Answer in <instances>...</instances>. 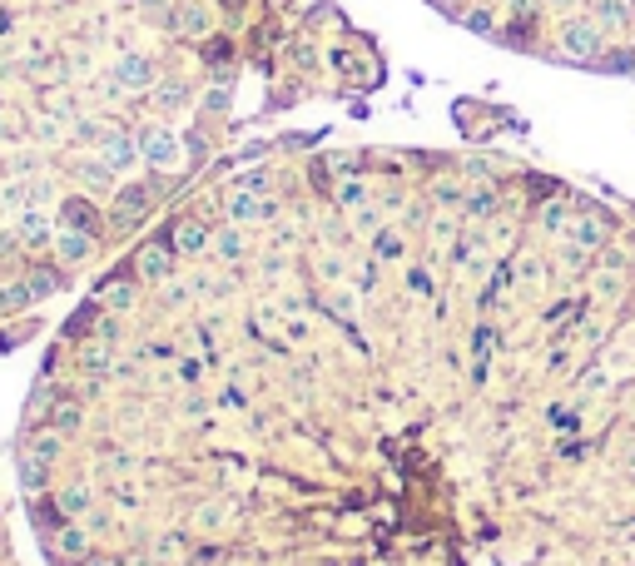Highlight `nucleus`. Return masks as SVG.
<instances>
[{
  "mask_svg": "<svg viewBox=\"0 0 635 566\" xmlns=\"http://www.w3.org/2000/svg\"><path fill=\"white\" fill-rule=\"evenodd\" d=\"M149 100H154V110H159V115H174V110H184V105L194 100V90H189L179 75H159V80H154V90H149Z\"/></svg>",
  "mask_w": 635,
  "mask_h": 566,
  "instance_id": "6ab92c4d",
  "label": "nucleus"
},
{
  "mask_svg": "<svg viewBox=\"0 0 635 566\" xmlns=\"http://www.w3.org/2000/svg\"><path fill=\"white\" fill-rule=\"evenodd\" d=\"M234 184H239V189H249V194H268V189H273V174H268V169H244Z\"/></svg>",
  "mask_w": 635,
  "mask_h": 566,
  "instance_id": "473e14b6",
  "label": "nucleus"
},
{
  "mask_svg": "<svg viewBox=\"0 0 635 566\" xmlns=\"http://www.w3.org/2000/svg\"><path fill=\"white\" fill-rule=\"evenodd\" d=\"M541 229H546V234H566V229H571V209H566V199L541 204Z\"/></svg>",
  "mask_w": 635,
  "mask_h": 566,
  "instance_id": "bb28decb",
  "label": "nucleus"
},
{
  "mask_svg": "<svg viewBox=\"0 0 635 566\" xmlns=\"http://www.w3.org/2000/svg\"><path fill=\"white\" fill-rule=\"evenodd\" d=\"M368 254H373V264H402L407 259V234L397 224H382L373 234V244H368Z\"/></svg>",
  "mask_w": 635,
  "mask_h": 566,
  "instance_id": "412c9836",
  "label": "nucleus"
},
{
  "mask_svg": "<svg viewBox=\"0 0 635 566\" xmlns=\"http://www.w3.org/2000/svg\"><path fill=\"white\" fill-rule=\"evenodd\" d=\"M95 154L115 169V174H125V169H134L144 154H139V140H134V130H110L105 140L95 144Z\"/></svg>",
  "mask_w": 635,
  "mask_h": 566,
  "instance_id": "ddd939ff",
  "label": "nucleus"
},
{
  "mask_svg": "<svg viewBox=\"0 0 635 566\" xmlns=\"http://www.w3.org/2000/svg\"><path fill=\"white\" fill-rule=\"evenodd\" d=\"M611 378H616V373H611V368L601 363V368H586L576 388H581V393H606V388H611Z\"/></svg>",
  "mask_w": 635,
  "mask_h": 566,
  "instance_id": "7c9ffc66",
  "label": "nucleus"
},
{
  "mask_svg": "<svg viewBox=\"0 0 635 566\" xmlns=\"http://www.w3.org/2000/svg\"><path fill=\"white\" fill-rule=\"evenodd\" d=\"M219 5H224L229 15H244V5H249V0H219Z\"/></svg>",
  "mask_w": 635,
  "mask_h": 566,
  "instance_id": "e433bc0d",
  "label": "nucleus"
},
{
  "mask_svg": "<svg viewBox=\"0 0 635 566\" xmlns=\"http://www.w3.org/2000/svg\"><path fill=\"white\" fill-rule=\"evenodd\" d=\"M273 5H283V10H288V5H293V0H273Z\"/></svg>",
  "mask_w": 635,
  "mask_h": 566,
  "instance_id": "58836bf2",
  "label": "nucleus"
},
{
  "mask_svg": "<svg viewBox=\"0 0 635 566\" xmlns=\"http://www.w3.org/2000/svg\"><path fill=\"white\" fill-rule=\"evenodd\" d=\"M601 45H606V35H601V25L591 20V15H561L556 20V60H576V65H591L596 55H601Z\"/></svg>",
  "mask_w": 635,
  "mask_h": 566,
  "instance_id": "f257e3e1",
  "label": "nucleus"
},
{
  "mask_svg": "<svg viewBox=\"0 0 635 566\" xmlns=\"http://www.w3.org/2000/svg\"><path fill=\"white\" fill-rule=\"evenodd\" d=\"M511 283H516L521 293H541V288H546V264H541L536 254H521L516 269H511Z\"/></svg>",
  "mask_w": 635,
  "mask_h": 566,
  "instance_id": "a878e982",
  "label": "nucleus"
},
{
  "mask_svg": "<svg viewBox=\"0 0 635 566\" xmlns=\"http://www.w3.org/2000/svg\"><path fill=\"white\" fill-rule=\"evenodd\" d=\"M541 5H551V10H571V5H581V0H541Z\"/></svg>",
  "mask_w": 635,
  "mask_h": 566,
  "instance_id": "4c0bfd02",
  "label": "nucleus"
},
{
  "mask_svg": "<svg viewBox=\"0 0 635 566\" xmlns=\"http://www.w3.org/2000/svg\"><path fill=\"white\" fill-rule=\"evenodd\" d=\"M110 348H115V343H105V338H85V343H80L75 363H80V373H85L90 383H100V378L115 373V353H110Z\"/></svg>",
  "mask_w": 635,
  "mask_h": 566,
  "instance_id": "f3484780",
  "label": "nucleus"
},
{
  "mask_svg": "<svg viewBox=\"0 0 635 566\" xmlns=\"http://www.w3.org/2000/svg\"><path fill=\"white\" fill-rule=\"evenodd\" d=\"M229 100H234V85L224 80V85H209L199 105H204V115H224V110H229Z\"/></svg>",
  "mask_w": 635,
  "mask_h": 566,
  "instance_id": "c85d7f7f",
  "label": "nucleus"
},
{
  "mask_svg": "<svg viewBox=\"0 0 635 566\" xmlns=\"http://www.w3.org/2000/svg\"><path fill=\"white\" fill-rule=\"evenodd\" d=\"M591 70H606V75H635V45H626V40H606L601 55L591 60Z\"/></svg>",
  "mask_w": 635,
  "mask_h": 566,
  "instance_id": "5701e85b",
  "label": "nucleus"
},
{
  "mask_svg": "<svg viewBox=\"0 0 635 566\" xmlns=\"http://www.w3.org/2000/svg\"><path fill=\"white\" fill-rule=\"evenodd\" d=\"M333 204L348 209V214H353V209H368V204H373V184H368L363 174H343V179L333 184Z\"/></svg>",
  "mask_w": 635,
  "mask_h": 566,
  "instance_id": "4be33fe9",
  "label": "nucleus"
},
{
  "mask_svg": "<svg viewBox=\"0 0 635 566\" xmlns=\"http://www.w3.org/2000/svg\"><path fill=\"white\" fill-rule=\"evenodd\" d=\"M50 427H60L65 437L70 432H80L85 427V398H70V393H55V403H50V418H45Z\"/></svg>",
  "mask_w": 635,
  "mask_h": 566,
  "instance_id": "b1692460",
  "label": "nucleus"
},
{
  "mask_svg": "<svg viewBox=\"0 0 635 566\" xmlns=\"http://www.w3.org/2000/svg\"><path fill=\"white\" fill-rule=\"evenodd\" d=\"M174 378H179V383H189V388H194V383H199V378H204V363H199V358H179V363H174Z\"/></svg>",
  "mask_w": 635,
  "mask_h": 566,
  "instance_id": "72a5a7b5",
  "label": "nucleus"
},
{
  "mask_svg": "<svg viewBox=\"0 0 635 566\" xmlns=\"http://www.w3.org/2000/svg\"><path fill=\"white\" fill-rule=\"evenodd\" d=\"M462 209H467L472 219H487V214L497 209V189L487 184V189H477V194H467V204H462Z\"/></svg>",
  "mask_w": 635,
  "mask_h": 566,
  "instance_id": "c756f323",
  "label": "nucleus"
},
{
  "mask_svg": "<svg viewBox=\"0 0 635 566\" xmlns=\"http://www.w3.org/2000/svg\"><path fill=\"white\" fill-rule=\"evenodd\" d=\"M15 477H20L25 497H45V487H50V467L35 452H25V447H15Z\"/></svg>",
  "mask_w": 635,
  "mask_h": 566,
  "instance_id": "aec40b11",
  "label": "nucleus"
},
{
  "mask_svg": "<svg viewBox=\"0 0 635 566\" xmlns=\"http://www.w3.org/2000/svg\"><path fill=\"white\" fill-rule=\"evenodd\" d=\"M55 224H65V229H85V234H95L100 239V224H105V214L95 209V199L90 194H65L60 204H55Z\"/></svg>",
  "mask_w": 635,
  "mask_h": 566,
  "instance_id": "9b49d317",
  "label": "nucleus"
},
{
  "mask_svg": "<svg viewBox=\"0 0 635 566\" xmlns=\"http://www.w3.org/2000/svg\"><path fill=\"white\" fill-rule=\"evenodd\" d=\"M472 348H477L482 358L497 348V333H492V323H477V333H472Z\"/></svg>",
  "mask_w": 635,
  "mask_h": 566,
  "instance_id": "f704fd0d",
  "label": "nucleus"
},
{
  "mask_svg": "<svg viewBox=\"0 0 635 566\" xmlns=\"http://www.w3.org/2000/svg\"><path fill=\"white\" fill-rule=\"evenodd\" d=\"M174 249H169V239H144L139 249H134V259H129V274L144 283V288H154V283H169L174 274Z\"/></svg>",
  "mask_w": 635,
  "mask_h": 566,
  "instance_id": "39448f33",
  "label": "nucleus"
},
{
  "mask_svg": "<svg viewBox=\"0 0 635 566\" xmlns=\"http://www.w3.org/2000/svg\"><path fill=\"white\" fill-rule=\"evenodd\" d=\"M402 283H407V288H412L417 298H432V293H437V288H432V274H427L422 264H407V274H402Z\"/></svg>",
  "mask_w": 635,
  "mask_h": 566,
  "instance_id": "2f4dec72",
  "label": "nucleus"
},
{
  "mask_svg": "<svg viewBox=\"0 0 635 566\" xmlns=\"http://www.w3.org/2000/svg\"><path fill=\"white\" fill-rule=\"evenodd\" d=\"M209 234H214V224H209V219H199V214H174V219H169V229H164L169 249H174V254H184V259L209 254Z\"/></svg>",
  "mask_w": 635,
  "mask_h": 566,
  "instance_id": "423d86ee",
  "label": "nucleus"
},
{
  "mask_svg": "<svg viewBox=\"0 0 635 566\" xmlns=\"http://www.w3.org/2000/svg\"><path fill=\"white\" fill-rule=\"evenodd\" d=\"M110 80H115L125 95H144V90H154V80H159V65H154V55H144V50H125V55L115 60Z\"/></svg>",
  "mask_w": 635,
  "mask_h": 566,
  "instance_id": "0eeeda50",
  "label": "nucleus"
},
{
  "mask_svg": "<svg viewBox=\"0 0 635 566\" xmlns=\"http://www.w3.org/2000/svg\"><path fill=\"white\" fill-rule=\"evenodd\" d=\"M149 204H154V184L144 179V184H120L115 189V204H110V214H105V224L115 229V234H129L144 214H149Z\"/></svg>",
  "mask_w": 635,
  "mask_h": 566,
  "instance_id": "20e7f679",
  "label": "nucleus"
},
{
  "mask_svg": "<svg viewBox=\"0 0 635 566\" xmlns=\"http://www.w3.org/2000/svg\"><path fill=\"white\" fill-rule=\"evenodd\" d=\"M20 447L35 452L45 467L65 462V432H60V427H25V442H20Z\"/></svg>",
  "mask_w": 635,
  "mask_h": 566,
  "instance_id": "a211bd4d",
  "label": "nucleus"
},
{
  "mask_svg": "<svg viewBox=\"0 0 635 566\" xmlns=\"http://www.w3.org/2000/svg\"><path fill=\"white\" fill-rule=\"evenodd\" d=\"M134 5H139V10H149V15H159V10H169L174 0H134Z\"/></svg>",
  "mask_w": 635,
  "mask_h": 566,
  "instance_id": "c9c22d12",
  "label": "nucleus"
},
{
  "mask_svg": "<svg viewBox=\"0 0 635 566\" xmlns=\"http://www.w3.org/2000/svg\"><path fill=\"white\" fill-rule=\"evenodd\" d=\"M566 239H571L576 249L596 254V249H606V244H611V219H606V214H581V219H571Z\"/></svg>",
  "mask_w": 635,
  "mask_h": 566,
  "instance_id": "2eb2a0df",
  "label": "nucleus"
},
{
  "mask_svg": "<svg viewBox=\"0 0 635 566\" xmlns=\"http://www.w3.org/2000/svg\"><path fill=\"white\" fill-rule=\"evenodd\" d=\"M134 140H139V154H144V164L149 169H169V164H179V135L174 130H164V125H144V130H134Z\"/></svg>",
  "mask_w": 635,
  "mask_h": 566,
  "instance_id": "1a4fd4ad",
  "label": "nucleus"
},
{
  "mask_svg": "<svg viewBox=\"0 0 635 566\" xmlns=\"http://www.w3.org/2000/svg\"><path fill=\"white\" fill-rule=\"evenodd\" d=\"M204 65H234V40L229 35H209L204 40Z\"/></svg>",
  "mask_w": 635,
  "mask_h": 566,
  "instance_id": "cd10ccee",
  "label": "nucleus"
},
{
  "mask_svg": "<svg viewBox=\"0 0 635 566\" xmlns=\"http://www.w3.org/2000/svg\"><path fill=\"white\" fill-rule=\"evenodd\" d=\"M427 199H432L437 209H452V214H457V209L467 204V189H462L457 174H437V179L427 184Z\"/></svg>",
  "mask_w": 635,
  "mask_h": 566,
  "instance_id": "393cba45",
  "label": "nucleus"
},
{
  "mask_svg": "<svg viewBox=\"0 0 635 566\" xmlns=\"http://www.w3.org/2000/svg\"><path fill=\"white\" fill-rule=\"evenodd\" d=\"M95 249H100V239H95V234L55 224V239H50V259H55L60 269H75V264H85V259H90Z\"/></svg>",
  "mask_w": 635,
  "mask_h": 566,
  "instance_id": "9d476101",
  "label": "nucleus"
},
{
  "mask_svg": "<svg viewBox=\"0 0 635 566\" xmlns=\"http://www.w3.org/2000/svg\"><path fill=\"white\" fill-rule=\"evenodd\" d=\"M70 179H75V189H80V194H90V199H105V194H115V189H120V184H115L120 174H115L100 154L75 159V164H70Z\"/></svg>",
  "mask_w": 635,
  "mask_h": 566,
  "instance_id": "6e6552de",
  "label": "nucleus"
},
{
  "mask_svg": "<svg viewBox=\"0 0 635 566\" xmlns=\"http://www.w3.org/2000/svg\"><path fill=\"white\" fill-rule=\"evenodd\" d=\"M50 507H55V517L80 522V517H90L100 507V482L95 477H70V482L50 487Z\"/></svg>",
  "mask_w": 635,
  "mask_h": 566,
  "instance_id": "7ed1b4c3",
  "label": "nucleus"
},
{
  "mask_svg": "<svg viewBox=\"0 0 635 566\" xmlns=\"http://www.w3.org/2000/svg\"><path fill=\"white\" fill-rule=\"evenodd\" d=\"M586 15L601 25V35H606V40H621V35L635 25V15H631V5H626V0H591V5H586Z\"/></svg>",
  "mask_w": 635,
  "mask_h": 566,
  "instance_id": "4468645a",
  "label": "nucleus"
},
{
  "mask_svg": "<svg viewBox=\"0 0 635 566\" xmlns=\"http://www.w3.org/2000/svg\"><path fill=\"white\" fill-rule=\"evenodd\" d=\"M164 25L179 35V40H209L214 30H219V10L209 5V0H174L169 5V15H164Z\"/></svg>",
  "mask_w": 635,
  "mask_h": 566,
  "instance_id": "f03ea898",
  "label": "nucleus"
},
{
  "mask_svg": "<svg viewBox=\"0 0 635 566\" xmlns=\"http://www.w3.org/2000/svg\"><path fill=\"white\" fill-rule=\"evenodd\" d=\"M209 254H214L219 264H244V259H249V234H244V224H219V229L209 234Z\"/></svg>",
  "mask_w": 635,
  "mask_h": 566,
  "instance_id": "dca6fc26",
  "label": "nucleus"
},
{
  "mask_svg": "<svg viewBox=\"0 0 635 566\" xmlns=\"http://www.w3.org/2000/svg\"><path fill=\"white\" fill-rule=\"evenodd\" d=\"M95 303L105 308V313H134L139 308V279L134 274H115V279H105L100 288H95Z\"/></svg>",
  "mask_w": 635,
  "mask_h": 566,
  "instance_id": "f8f14e48",
  "label": "nucleus"
}]
</instances>
